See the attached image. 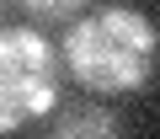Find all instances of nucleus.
I'll list each match as a JSON object with an SVG mask.
<instances>
[{
	"instance_id": "f257e3e1",
	"label": "nucleus",
	"mask_w": 160,
	"mask_h": 139,
	"mask_svg": "<svg viewBox=\"0 0 160 139\" xmlns=\"http://www.w3.org/2000/svg\"><path fill=\"white\" fill-rule=\"evenodd\" d=\"M155 59H160V27L139 6L86 11L69 22L64 43H59L64 75H75L86 91H102V96L139 91L155 75Z\"/></svg>"
},
{
	"instance_id": "f03ea898",
	"label": "nucleus",
	"mask_w": 160,
	"mask_h": 139,
	"mask_svg": "<svg viewBox=\"0 0 160 139\" xmlns=\"http://www.w3.org/2000/svg\"><path fill=\"white\" fill-rule=\"evenodd\" d=\"M59 48L32 27H0V134H22L59 107Z\"/></svg>"
},
{
	"instance_id": "7ed1b4c3",
	"label": "nucleus",
	"mask_w": 160,
	"mask_h": 139,
	"mask_svg": "<svg viewBox=\"0 0 160 139\" xmlns=\"http://www.w3.org/2000/svg\"><path fill=\"white\" fill-rule=\"evenodd\" d=\"M43 139H123V118L102 102H69L48 112Z\"/></svg>"
},
{
	"instance_id": "20e7f679",
	"label": "nucleus",
	"mask_w": 160,
	"mask_h": 139,
	"mask_svg": "<svg viewBox=\"0 0 160 139\" xmlns=\"http://www.w3.org/2000/svg\"><path fill=\"white\" fill-rule=\"evenodd\" d=\"M11 6H22V11L38 16V22H75L86 0H11Z\"/></svg>"
},
{
	"instance_id": "39448f33",
	"label": "nucleus",
	"mask_w": 160,
	"mask_h": 139,
	"mask_svg": "<svg viewBox=\"0 0 160 139\" xmlns=\"http://www.w3.org/2000/svg\"><path fill=\"white\" fill-rule=\"evenodd\" d=\"M6 6H11V0H0V16H6Z\"/></svg>"
}]
</instances>
